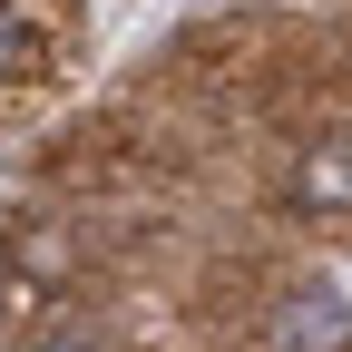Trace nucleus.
<instances>
[{
  "label": "nucleus",
  "mask_w": 352,
  "mask_h": 352,
  "mask_svg": "<svg viewBox=\"0 0 352 352\" xmlns=\"http://www.w3.org/2000/svg\"><path fill=\"white\" fill-rule=\"evenodd\" d=\"M284 206L294 215H352V127H333V138H314V147L294 157Z\"/></svg>",
  "instance_id": "1"
},
{
  "label": "nucleus",
  "mask_w": 352,
  "mask_h": 352,
  "mask_svg": "<svg viewBox=\"0 0 352 352\" xmlns=\"http://www.w3.org/2000/svg\"><path fill=\"white\" fill-rule=\"evenodd\" d=\"M352 333V314H342V294H303V314L284 323V342L294 352H314V342H342Z\"/></svg>",
  "instance_id": "2"
},
{
  "label": "nucleus",
  "mask_w": 352,
  "mask_h": 352,
  "mask_svg": "<svg viewBox=\"0 0 352 352\" xmlns=\"http://www.w3.org/2000/svg\"><path fill=\"white\" fill-rule=\"evenodd\" d=\"M20 50H30V30H20V20H10V10H0V69H10V59H20Z\"/></svg>",
  "instance_id": "3"
},
{
  "label": "nucleus",
  "mask_w": 352,
  "mask_h": 352,
  "mask_svg": "<svg viewBox=\"0 0 352 352\" xmlns=\"http://www.w3.org/2000/svg\"><path fill=\"white\" fill-rule=\"evenodd\" d=\"M50 352H88V342H50Z\"/></svg>",
  "instance_id": "4"
}]
</instances>
